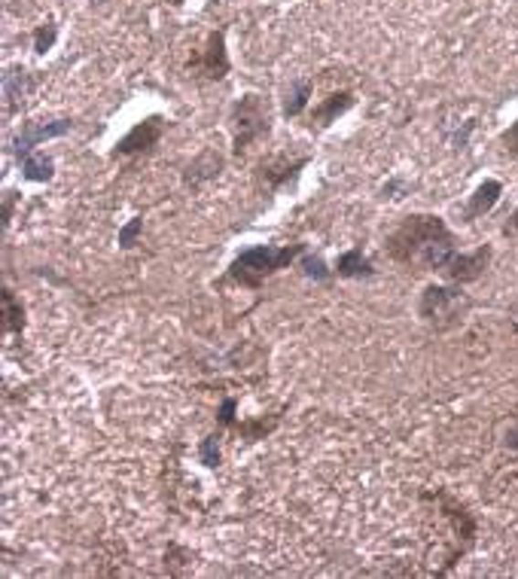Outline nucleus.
<instances>
[{"instance_id": "nucleus-1", "label": "nucleus", "mask_w": 518, "mask_h": 579, "mask_svg": "<svg viewBox=\"0 0 518 579\" xmlns=\"http://www.w3.org/2000/svg\"><path fill=\"white\" fill-rule=\"evenodd\" d=\"M387 253L390 259L403 262V266H412V262H424L427 268L442 271L451 262L454 238L439 216L430 214H415L406 216L403 226L394 229V235L387 238Z\"/></svg>"}, {"instance_id": "nucleus-2", "label": "nucleus", "mask_w": 518, "mask_h": 579, "mask_svg": "<svg viewBox=\"0 0 518 579\" xmlns=\"http://www.w3.org/2000/svg\"><path fill=\"white\" fill-rule=\"evenodd\" d=\"M302 250H305L302 244H287V247H266V244H262V247H248L232 262L229 278L241 280L244 287H259L262 280L275 275L278 268L290 266Z\"/></svg>"}, {"instance_id": "nucleus-3", "label": "nucleus", "mask_w": 518, "mask_h": 579, "mask_svg": "<svg viewBox=\"0 0 518 579\" xmlns=\"http://www.w3.org/2000/svg\"><path fill=\"white\" fill-rule=\"evenodd\" d=\"M229 129H232L235 153H241L244 147H250L253 141H259L262 134L271 129V104H269V98H262L257 92L241 95L238 101L232 104V111H229Z\"/></svg>"}, {"instance_id": "nucleus-4", "label": "nucleus", "mask_w": 518, "mask_h": 579, "mask_svg": "<svg viewBox=\"0 0 518 579\" xmlns=\"http://www.w3.org/2000/svg\"><path fill=\"white\" fill-rule=\"evenodd\" d=\"M467 309H470V300L458 287H436V284L424 290L421 305H418L421 318L427 323H433L436 330H449L454 323H460Z\"/></svg>"}, {"instance_id": "nucleus-5", "label": "nucleus", "mask_w": 518, "mask_h": 579, "mask_svg": "<svg viewBox=\"0 0 518 579\" xmlns=\"http://www.w3.org/2000/svg\"><path fill=\"white\" fill-rule=\"evenodd\" d=\"M189 74L198 79H223L229 74V52H226V34L211 31L205 37L202 47L196 49V56L189 58Z\"/></svg>"}, {"instance_id": "nucleus-6", "label": "nucleus", "mask_w": 518, "mask_h": 579, "mask_svg": "<svg viewBox=\"0 0 518 579\" xmlns=\"http://www.w3.org/2000/svg\"><path fill=\"white\" fill-rule=\"evenodd\" d=\"M491 262V247H479L472 253H454L449 266L442 268V275L451 280V284H472L485 275Z\"/></svg>"}, {"instance_id": "nucleus-7", "label": "nucleus", "mask_w": 518, "mask_h": 579, "mask_svg": "<svg viewBox=\"0 0 518 579\" xmlns=\"http://www.w3.org/2000/svg\"><path fill=\"white\" fill-rule=\"evenodd\" d=\"M162 138V116H147L143 122H138L134 129L125 134V138L116 141L113 156H134V153H147L159 143Z\"/></svg>"}, {"instance_id": "nucleus-8", "label": "nucleus", "mask_w": 518, "mask_h": 579, "mask_svg": "<svg viewBox=\"0 0 518 579\" xmlns=\"http://www.w3.org/2000/svg\"><path fill=\"white\" fill-rule=\"evenodd\" d=\"M70 120H56V122H25V129L16 134V141H13V147L16 153H28L34 150L37 143L43 141H52V138H65V134L70 132Z\"/></svg>"}, {"instance_id": "nucleus-9", "label": "nucleus", "mask_w": 518, "mask_h": 579, "mask_svg": "<svg viewBox=\"0 0 518 579\" xmlns=\"http://www.w3.org/2000/svg\"><path fill=\"white\" fill-rule=\"evenodd\" d=\"M500 195H503V184H500V180H485V184L472 193L467 211H463V220H476V216L488 214L491 207L500 202Z\"/></svg>"}, {"instance_id": "nucleus-10", "label": "nucleus", "mask_w": 518, "mask_h": 579, "mask_svg": "<svg viewBox=\"0 0 518 579\" xmlns=\"http://www.w3.org/2000/svg\"><path fill=\"white\" fill-rule=\"evenodd\" d=\"M351 107H354V92H348V89H344V92H333V95H326L323 101L314 107L312 120L317 125H330V122L339 120L344 111H351Z\"/></svg>"}, {"instance_id": "nucleus-11", "label": "nucleus", "mask_w": 518, "mask_h": 579, "mask_svg": "<svg viewBox=\"0 0 518 579\" xmlns=\"http://www.w3.org/2000/svg\"><path fill=\"white\" fill-rule=\"evenodd\" d=\"M220 168H223L220 153L205 150L202 156H198V159L193 162V165L186 168V184H202V180L214 177V174H220Z\"/></svg>"}, {"instance_id": "nucleus-12", "label": "nucleus", "mask_w": 518, "mask_h": 579, "mask_svg": "<svg viewBox=\"0 0 518 579\" xmlns=\"http://www.w3.org/2000/svg\"><path fill=\"white\" fill-rule=\"evenodd\" d=\"M37 86V77H31L28 70H10L4 79V95H6V107H13L19 98H25L31 89Z\"/></svg>"}, {"instance_id": "nucleus-13", "label": "nucleus", "mask_w": 518, "mask_h": 579, "mask_svg": "<svg viewBox=\"0 0 518 579\" xmlns=\"http://www.w3.org/2000/svg\"><path fill=\"white\" fill-rule=\"evenodd\" d=\"M22 171H25V177L34 180V184H47V180L52 177V159L49 156H43V153H22Z\"/></svg>"}, {"instance_id": "nucleus-14", "label": "nucleus", "mask_w": 518, "mask_h": 579, "mask_svg": "<svg viewBox=\"0 0 518 579\" xmlns=\"http://www.w3.org/2000/svg\"><path fill=\"white\" fill-rule=\"evenodd\" d=\"M342 278H369L372 275V262L363 257L360 247H354L348 253H342L339 257V266H335Z\"/></svg>"}, {"instance_id": "nucleus-15", "label": "nucleus", "mask_w": 518, "mask_h": 579, "mask_svg": "<svg viewBox=\"0 0 518 579\" xmlns=\"http://www.w3.org/2000/svg\"><path fill=\"white\" fill-rule=\"evenodd\" d=\"M308 98H312V83H308V79H296V83L290 86V92H287L284 113H287V116H299V113L305 111Z\"/></svg>"}, {"instance_id": "nucleus-16", "label": "nucleus", "mask_w": 518, "mask_h": 579, "mask_svg": "<svg viewBox=\"0 0 518 579\" xmlns=\"http://www.w3.org/2000/svg\"><path fill=\"white\" fill-rule=\"evenodd\" d=\"M4 330L6 332H22L25 327V314H22V305L19 300L10 293V290H4Z\"/></svg>"}, {"instance_id": "nucleus-17", "label": "nucleus", "mask_w": 518, "mask_h": 579, "mask_svg": "<svg viewBox=\"0 0 518 579\" xmlns=\"http://www.w3.org/2000/svg\"><path fill=\"white\" fill-rule=\"evenodd\" d=\"M56 37H58V28L56 25H40L37 31H34V52H37V56H47V52L52 49V43H56Z\"/></svg>"}, {"instance_id": "nucleus-18", "label": "nucleus", "mask_w": 518, "mask_h": 579, "mask_svg": "<svg viewBox=\"0 0 518 579\" xmlns=\"http://www.w3.org/2000/svg\"><path fill=\"white\" fill-rule=\"evenodd\" d=\"M302 271L308 278H314V280H326L330 278V268H326V262L321 257H305L302 259Z\"/></svg>"}, {"instance_id": "nucleus-19", "label": "nucleus", "mask_w": 518, "mask_h": 579, "mask_svg": "<svg viewBox=\"0 0 518 579\" xmlns=\"http://www.w3.org/2000/svg\"><path fill=\"white\" fill-rule=\"evenodd\" d=\"M141 229H143V220H141V216H134V220L120 232V247H125V250L134 247V241H138Z\"/></svg>"}, {"instance_id": "nucleus-20", "label": "nucleus", "mask_w": 518, "mask_h": 579, "mask_svg": "<svg viewBox=\"0 0 518 579\" xmlns=\"http://www.w3.org/2000/svg\"><path fill=\"white\" fill-rule=\"evenodd\" d=\"M198 455H202V464L205 467H217V464H220V448H217V437H207L202 442V451H198Z\"/></svg>"}, {"instance_id": "nucleus-21", "label": "nucleus", "mask_w": 518, "mask_h": 579, "mask_svg": "<svg viewBox=\"0 0 518 579\" xmlns=\"http://www.w3.org/2000/svg\"><path fill=\"white\" fill-rule=\"evenodd\" d=\"M500 141H503V150L509 153V156L518 159V120H515L513 125H509V129L503 132V138H500Z\"/></svg>"}, {"instance_id": "nucleus-22", "label": "nucleus", "mask_w": 518, "mask_h": 579, "mask_svg": "<svg viewBox=\"0 0 518 579\" xmlns=\"http://www.w3.org/2000/svg\"><path fill=\"white\" fill-rule=\"evenodd\" d=\"M232 412H235V400H226L223 409H220V421L223 424H232Z\"/></svg>"}, {"instance_id": "nucleus-23", "label": "nucleus", "mask_w": 518, "mask_h": 579, "mask_svg": "<svg viewBox=\"0 0 518 579\" xmlns=\"http://www.w3.org/2000/svg\"><path fill=\"white\" fill-rule=\"evenodd\" d=\"M506 235H518V211L509 216V223H506V229H503Z\"/></svg>"}, {"instance_id": "nucleus-24", "label": "nucleus", "mask_w": 518, "mask_h": 579, "mask_svg": "<svg viewBox=\"0 0 518 579\" xmlns=\"http://www.w3.org/2000/svg\"><path fill=\"white\" fill-rule=\"evenodd\" d=\"M506 446L518 451V427H513V430L506 433Z\"/></svg>"}, {"instance_id": "nucleus-25", "label": "nucleus", "mask_w": 518, "mask_h": 579, "mask_svg": "<svg viewBox=\"0 0 518 579\" xmlns=\"http://www.w3.org/2000/svg\"><path fill=\"white\" fill-rule=\"evenodd\" d=\"M168 4H171V6H184L186 0H168Z\"/></svg>"}]
</instances>
